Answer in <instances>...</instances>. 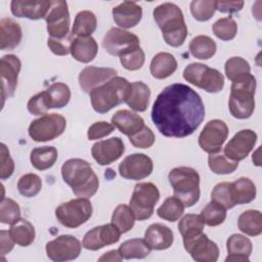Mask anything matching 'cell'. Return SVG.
I'll return each instance as SVG.
<instances>
[{
  "instance_id": "cell-1",
  "label": "cell",
  "mask_w": 262,
  "mask_h": 262,
  "mask_svg": "<svg viewBox=\"0 0 262 262\" xmlns=\"http://www.w3.org/2000/svg\"><path fill=\"white\" fill-rule=\"evenodd\" d=\"M204 118L205 106L201 96L181 83L164 88L151 108V120L166 137L181 138L192 134Z\"/></svg>"
},
{
  "instance_id": "cell-2",
  "label": "cell",
  "mask_w": 262,
  "mask_h": 262,
  "mask_svg": "<svg viewBox=\"0 0 262 262\" xmlns=\"http://www.w3.org/2000/svg\"><path fill=\"white\" fill-rule=\"evenodd\" d=\"M63 181L79 198H91L98 189V177L91 165L82 159H70L61 167Z\"/></svg>"
},
{
  "instance_id": "cell-3",
  "label": "cell",
  "mask_w": 262,
  "mask_h": 262,
  "mask_svg": "<svg viewBox=\"0 0 262 262\" xmlns=\"http://www.w3.org/2000/svg\"><path fill=\"white\" fill-rule=\"evenodd\" d=\"M152 14L168 45L179 47L184 43L187 36V28L183 13L176 4L163 3L154 9Z\"/></svg>"
},
{
  "instance_id": "cell-4",
  "label": "cell",
  "mask_w": 262,
  "mask_h": 262,
  "mask_svg": "<svg viewBox=\"0 0 262 262\" xmlns=\"http://www.w3.org/2000/svg\"><path fill=\"white\" fill-rule=\"evenodd\" d=\"M256 79L249 73L232 81L228 108L232 117L236 119H248L255 108Z\"/></svg>"
},
{
  "instance_id": "cell-5",
  "label": "cell",
  "mask_w": 262,
  "mask_h": 262,
  "mask_svg": "<svg viewBox=\"0 0 262 262\" xmlns=\"http://www.w3.org/2000/svg\"><path fill=\"white\" fill-rule=\"evenodd\" d=\"M131 83L123 77H114L106 83L93 89L89 95L92 107L99 114H105L113 107L125 102Z\"/></svg>"
},
{
  "instance_id": "cell-6",
  "label": "cell",
  "mask_w": 262,
  "mask_h": 262,
  "mask_svg": "<svg viewBox=\"0 0 262 262\" xmlns=\"http://www.w3.org/2000/svg\"><path fill=\"white\" fill-rule=\"evenodd\" d=\"M169 182L173 187L174 195L184 207H192L200 199V175L190 167H177L170 171Z\"/></svg>"
},
{
  "instance_id": "cell-7",
  "label": "cell",
  "mask_w": 262,
  "mask_h": 262,
  "mask_svg": "<svg viewBox=\"0 0 262 262\" xmlns=\"http://www.w3.org/2000/svg\"><path fill=\"white\" fill-rule=\"evenodd\" d=\"M183 78L188 83L210 93H217L224 86V77L218 70L200 62L188 64L183 71Z\"/></svg>"
},
{
  "instance_id": "cell-8",
  "label": "cell",
  "mask_w": 262,
  "mask_h": 262,
  "mask_svg": "<svg viewBox=\"0 0 262 262\" xmlns=\"http://www.w3.org/2000/svg\"><path fill=\"white\" fill-rule=\"evenodd\" d=\"M159 199L160 191L154 183H137L129 202V208L135 219L140 221L148 219L152 215L155 205L158 203Z\"/></svg>"
},
{
  "instance_id": "cell-9",
  "label": "cell",
  "mask_w": 262,
  "mask_h": 262,
  "mask_svg": "<svg viewBox=\"0 0 262 262\" xmlns=\"http://www.w3.org/2000/svg\"><path fill=\"white\" fill-rule=\"evenodd\" d=\"M92 215V205L87 198H78L63 203L55 210V216L60 224L76 228L84 224Z\"/></svg>"
},
{
  "instance_id": "cell-10",
  "label": "cell",
  "mask_w": 262,
  "mask_h": 262,
  "mask_svg": "<svg viewBox=\"0 0 262 262\" xmlns=\"http://www.w3.org/2000/svg\"><path fill=\"white\" fill-rule=\"evenodd\" d=\"M67 126L64 117L59 114H46L34 120L29 126L30 137L37 142L53 140L60 136Z\"/></svg>"
},
{
  "instance_id": "cell-11",
  "label": "cell",
  "mask_w": 262,
  "mask_h": 262,
  "mask_svg": "<svg viewBox=\"0 0 262 262\" xmlns=\"http://www.w3.org/2000/svg\"><path fill=\"white\" fill-rule=\"evenodd\" d=\"M105 51L114 56H123L139 48V39L136 35L119 28H112L103 38Z\"/></svg>"
},
{
  "instance_id": "cell-12",
  "label": "cell",
  "mask_w": 262,
  "mask_h": 262,
  "mask_svg": "<svg viewBox=\"0 0 262 262\" xmlns=\"http://www.w3.org/2000/svg\"><path fill=\"white\" fill-rule=\"evenodd\" d=\"M228 136L227 125L218 119L209 121L199 136L200 147L208 154L219 152Z\"/></svg>"
},
{
  "instance_id": "cell-13",
  "label": "cell",
  "mask_w": 262,
  "mask_h": 262,
  "mask_svg": "<svg viewBox=\"0 0 262 262\" xmlns=\"http://www.w3.org/2000/svg\"><path fill=\"white\" fill-rule=\"evenodd\" d=\"M82 245L73 235H60L46 244L47 257L55 262L74 260L79 257Z\"/></svg>"
},
{
  "instance_id": "cell-14",
  "label": "cell",
  "mask_w": 262,
  "mask_h": 262,
  "mask_svg": "<svg viewBox=\"0 0 262 262\" xmlns=\"http://www.w3.org/2000/svg\"><path fill=\"white\" fill-rule=\"evenodd\" d=\"M183 245L186 252L198 262H216L219 257L218 246L208 236L201 232L192 237L183 238Z\"/></svg>"
},
{
  "instance_id": "cell-15",
  "label": "cell",
  "mask_w": 262,
  "mask_h": 262,
  "mask_svg": "<svg viewBox=\"0 0 262 262\" xmlns=\"http://www.w3.org/2000/svg\"><path fill=\"white\" fill-rule=\"evenodd\" d=\"M47 32L51 38H63L69 34L70 13L66 1H52L45 16Z\"/></svg>"
},
{
  "instance_id": "cell-16",
  "label": "cell",
  "mask_w": 262,
  "mask_h": 262,
  "mask_svg": "<svg viewBox=\"0 0 262 262\" xmlns=\"http://www.w3.org/2000/svg\"><path fill=\"white\" fill-rule=\"evenodd\" d=\"M152 161L144 154H133L126 157L119 165L120 175L125 179L141 180L152 172Z\"/></svg>"
},
{
  "instance_id": "cell-17",
  "label": "cell",
  "mask_w": 262,
  "mask_h": 262,
  "mask_svg": "<svg viewBox=\"0 0 262 262\" xmlns=\"http://www.w3.org/2000/svg\"><path fill=\"white\" fill-rule=\"evenodd\" d=\"M120 236L121 231L113 223L104 224L89 230L83 237L82 246L87 250L96 251L119 242Z\"/></svg>"
},
{
  "instance_id": "cell-18",
  "label": "cell",
  "mask_w": 262,
  "mask_h": 262,
  "mask_svg": "<svg viewBox=\"0 0 262 262\" xmlns=\"http://www.w3.org/2000/svg\"><path fill=\"white\" fill-rule=\"evenodd\" d=\"M256 141L257 134L254 131L250 129L241 130L225 145L224 156L235 162L242 161L254 148Z\"/></svg>"
},
{
  "instance_id": "cell-19",
  "label": "cell",
  "mask_w": 262,
  "mask_h": 262,
  "mask_svg": "<svg viewBox=\"0 0 262 262\" xmlns=\"http://www.w3.org/2000/svg\"><path fill=\"white\" fill-rule=\"evenodd\" d=\"M20 60L13 54L4 55L1 58V89L3 101L11 97L17 86V78L20 71Z\"/></svg>"
},
{
  "instance_id": "cell-20",
  "label": "cell",
  "mask_w": 262,
  "mask_h": 262,
  "mask_svg": "<svg viewBox=\"0 0 262 262\" xmlns=\"http://www.w3.org/2000/svg\"><path fill=\"white\" fill-rule=\"evenodd\" d=\"M125 151V145L120 137H112L93 144L91 154L93 159L101 166L110 165L121 158Z\"/></svg>"
},
{
  "instance_id": "cell-21",
  "label": "cell",
  "mask_w": 262,
  "mask_h": 262,
  "mask_svg": "<svg viewBox=\"0 0 262 262\" xmlns=\"http://www.w3.org/2000/svg\"><path fill=\"white\" fill-rule=\"evenodd\" d=\"M116 76L117 71L112 68L86 67L79 74V85L84 92L90 93Z\"/></svg>"
},
{
  "instance_id": "cell-22",
  "label": "cell",
  "mask_w": 262,
  "mask_h": 262,
  "mask_svg": "<svg viewBox=\"0 0 262 262\" xmlns=\"http://www.w3.org/2000/svg\"><path fill=\"white\" fill-rule=\"evenodd\" d=\"M52 1H31L13 0L10 3L11 12L17 17H27L30 19H40L47 15Z\"/></svg>"
},
{
  "instance_id": "cell-23",
  "label": "cell",
  "mask_w": 262,
  "mask_h": 262,
  "mask_svg": "<svg viewBox=\"0 0 262 262\" xmlns=\"http://www.w3.org/2000/svg\"><path fill=\"white\" fill-rule=\"evenodd\" d=\"M141 16L142 9L136 2L125 1L113 8V18L123 29L135 27L140 21Z\"/></svg>"
},
{
  "instance_id": "cell-24",
  "label": "cell",
  "mask_w": 262,
  "mask_h": 262,
  "mask_svg": "<svg viewBox=\"0 0 262 262\" xmlns=\"http://www.w3.org/2000/svg\"><path fill=\"white\" fill-rule=\"evenodd\" d=\"M144 241L151 250H166L173 244L172 230L161 223H154L147 227L144 233Z\"/></svg>"
},
{
  "instance_id": "cell-25",
  "label": "cell",
  "mask_w": 262,
  "mask_h": 262,
  "mask_svg": "<svg viewBox=\"0 0 262 262\" xmlns=\"http://www.w3.org/2000/svg\"><path fill=\"white\" fill-rule=\"evenodd\" d=\"M112 123L114 127L128 137L144 127L143 119L139 115L128 110L116 112L112 117Z\"/></svg>"
},
{
  "instance_id": "cell-26",
  "label": "cell",
  "mask_w": 262,
  "mask_h": 262,
  "mask_svg": "<svg viewBox=\"0 0 262 262\" xmlns=\"http://www.w3.org/2000/svg\"><path fill=\"white\" fill-rule=\"evenodd\" d=\"M228 256L226 262H249V256L252 253V242L242 234H232L226 243Z\"/></svg>"
},
{
  "instance_id": "cell-27",
  "label": "cell",
  "mask_w": 262,
  "mask_h": 262,
  "mask_svg": "<svg viewBox=\"0 0 262 262\" xmlns=\"http://www.w3.org/2000/svg\"><path fill=\"white\" fill-rule=\"evenodd\" d=\"M20 26L11 18L4 17L0 21V49L12 50L21 40Z\"/></svg>"
},
{
  "instance_id": "cell-28",
  "label": "cell",
  "mask_w": 262,
  "mask_h": 262,
  "mask_svg": "<svg viewBox=\"0 0 262 262\" xmlns=\"http://www.w3.org/2000/svg\"><path fill=\"white\" fill-rule=\"evenodd\" d=\"M98 51V46L95 39L89 37H77L74 39L71 46L72 56L83 63H88L94 59Z\"/></svg>"
},
{
  "instance_id": "cell-29",
  "label": "cell",
  "mask_w": 262,
  "mask_h": 262,
  "mask_svg": "<svg viewBox=\"0 0 262 262\" xmlns=\"http://www.w3.org/2000/svg\"><path fill=\"white\" fill-rule=\"evenodd\" d=\"M177 69V61L171 53L160 52L150 62V74L154 78L162 80L170 77Z\"/></svg>"
},
{
  "instance_id": "cell-30",
  "label": "cell",
  "mask_w": 262,
  "mask_h": 262,
  "mask_svg": "<svg viewBox=\"0 0 262 262\" xmlns=\"http://www.w3.org/2000/svg\"><path fill=\"white\" fill-rule=\"evenodd\" d=\"M150 90L146 84L141 81L131 83L129 93L125 102L135 112H144L149 102Z\"/></svg>"
},
{
  "instance_id": "cell-31",
  "label": "cell",
  "mask_w": 262,
  "mask_h": 262,
  "mask_svg": "<svg viewBox=\"0 0 262 262\" xmlns=\"http://www.w3.org/2000/svg\"><path fill=\"white\" fill-rule=\"evenodd\" d=\"M231 193L235 205L248 204L256 196V186L254 182L246 177L238 178L230 183Z\"/></svg>"
},
{
  "instance_id": "cell-32",
  "label": "cell",
  "mask_w": 262,
  "mask_h": 262,
  "mask_svg": "<svg viewBox=\"0 0 262 262\" xmlns=\"http://www.w3.org/2000/svg\"><path fill=\"white\" fill-rule=\"evenodd\" d=\"M9 234L16 245L28 247L35 239V228L28 220L19 218L10 225Z\"/></svg>"
},
{
  "instance_id": "cell-33",
  "label": "cell",
  "mask_w": 262,
  "mask_h": 262,
  "mask_svg": "<svg viewBox=\"0 0 262 262\" xmlns=\"http://www.w3.org/2000/svg\"><path fill=\"white\" fill-rule=\"evenodd\" d=\"M238 229L250 236H257L262 232V217L258 210L243 212L237 220Z\"/></svg>"
},
{
  "instance_id": "cell-34",
  "label": "cell",
  "mask_w": 262,
  "mask_h": 262,
  "mask_svg": "<svg viewBox=\"0 0 262 262\" xmlns=\"http://www.w3.org/2000/svg\"><path fill=\"white\" fill-rule=\"evenodd\" d=\"M57 160V149L54 146L36 147L31 151L30 161L34 168L43 171L51 168Z\"/></svg>"
},
{
  "instance_id": "cell-35",
  "label": "cell",
  "mask_w": 262,
  "mask_h": 262,
  "mask_svg": "<svg viewBox=\"0 0 262 262\" xmlns=\"http://www.w3.org/2000/svg\"><path fill=\"white\" fill-rule=\"evenodd\" d=\"M119 253L124 259H142L150 254V247L142 238H132L119 247Z\"/></svg>"
},
{
  "instance_id": "cell-36",
  "label": "cell",
  "mask_w": 262,
  "mask_h": 262,
  "mask_svg": "<svg viewBox=\"0 0 262 262\" xmlns=\"http://www.w3.org/2000/svg\"><path fill=\"white\" fill-rule=\"evenodd\" d=\"M97 26L96 16L89 10L80 11L74 20L72 34L78 37H89L95 31Z\"/></svg>"
},
{
  "instance_id": "cell-37",
  "label": "cell",
  "mask_w": 262,
  "mask_h": 262,
  "mask_svg": "<svg viewBox=\"0 0 262 262\" xmlns=\"http://www.w3.org/2000/svg\"><path fill=\"white\" fill-rule=\"evenodd\" d=\"M216 43L209 36L200 35L194 37L189 44V51L195 58L209 59L216 52Z\"/></svg>"
},
{
  "instance_id": "cell-38",
  "label": "cell",
  "mask_w": 262,
  "mask_h": 262,
  "mask_svg": "<svg viewBox=\"0 0 262 262\" xmlns=\"http://www.w3.org/2000/svg\"><path fill=\"white\" fill-rule=\"evenodd\" d=\"M45 91L47 93L50 108H61L66 106L70 101L71 90L64 83H54L50 85Z\"/></svg>"
},
{
  "instance_id": "cell-39",
  "label": "cell",
  "mask_w": 262,
  "mask_h": 262,
  "mask_svg": "<svg viewBox=\"0 0 262 262\" xmlns=\"http://www.w3.org/2000/svg\"><path fill=\"white\" fill-rule=\"evenodd\" d=\"M184 208L185 207L183 203L178 198H176L175 195L169 196L158 208L157 214L160 218L164 220L174 222V221H177L180 218V216L183 214Z\"/></svg>"
},
{
  "instance_id": "cell-40",
  "label": "cell",
  "mask_w": 262,
  "mask_h": 262,
  "mask_svg": "<svg viewBox=\"0 0 262 262\" xmlns=\"http://www.w3.org/2000/svg\"><path fill=\"white\" fill-rule=\"evenodd\" d=\"M205 227V222L200 215L187 214L178 223V230L183 238L192 237L201 232Z\"/></svg>"
},
{
  "instance_id": "cell-41",
  "label": "cell",
  "mask_w": 262,
  "mask_h": 262,
  "mask_svg": "<svg viewBox=\"0 0 262 262\" xmlns=\"http://www.w3.org/2000/svg\"><path fill=\"white\" fill-rule=\"evenodd\" d=\"M135 222V217L131 209L124 204L119 205L113 212L112 223L121 231V233L128 232Z\"/></svg>"
},
{
  "instance_id": "cell-42",
  "label": "cell",
  "mask_w": 262,
  "mask_h": 262,
  "mask_svg": "<svg viewBox=\"0 0 262 262\" xmlns=\"http://www.w3.org/2000/svg\"><path fill=\"white\" fill-rule=\"evenodd\" d=\"M209 226H217L221 224L226 218V209L218 203L211 201L201 212L200 215Z\"/></svg>"
},
{
  "instance_id": "cell-43",
  "label": "cell",
  "mask_w": 262,
  "mask_h": 262,
  "mask_svg": "<svg viewBox=\"0 0 262 262\" xmlns=\"http://www.w3.org/2000/svg\"><path fill=\"white\" fill-rule=\"evenodd\" d=\"M210 169L216 174H230L234 172L238 166V162L226 158L222 154H210L208 157Z\"/></svg>"
},
{
  "instance_id": "cell-44",
  "label": "cell",
  "mask_w": 262,
  "mask_h": 262,
  "mask_svg": "<svg viewBox=\"0 0 262 262\" xmlns=\"http://www.w3.org/2000/svg\"><path fill=\"white\" fill-rule=\"evenodd\" d=\"M42 188L41 178L34 173L23 175L17 182L18 192L26 198H33L39 193Z\"/></svg>"
},
{
  "instance_id": "cell-45",
  "label": "cell",
  "mask_w": 262,
  "mask_h": 262,
  "mask_svg": "<svg viewBox=\"0 0 262 262\" xmlns=\"http://www.w3.org/2000/svg\"><path fill=\"white\" fill-rule=\"evenodd\" d=\"M217 10V1L193 0L190 3V12L199 21L209 20Z\"/></svg>"
},
{
  "instance_id": "cell-46",
  "label": "cell",
  "mask_w": 262,
  "mask_h": 262,
  "mask_svg": "<svg viewBox=\"0 0 262 262\" xmlns=\"http://www.w3.org/2000/svg\"><path fill=\"white\" fill-rule=\"evenodd\" d=\"M212 30L217 38L223 41H229L235 37L237 25L232 17L227 16L216 20L212 26Z\"/></svg>"
},
{
  "instance_id": "cell-47",
  "label": "cell",
  "mask_w": 262,
  "mask_h": 262,
  "mask_svg": "<svg viewBox=\"0 0 262 262\" xmlns=\"http://www.w3.org/2000/svg\"><path fill=\"white\" fill-rule=\"evenodd\" d=\"M224 69H225L226 77L230 81H234L241 76L249 74L251 72L249 62L239 56H233L227 59L225 62Z\"/></svg>"
},
{
  "instance_id": "cell-48",
  "label": "cell",
  "mask_w": 262,
  "mask_h": 262,
  "mask_svg": "<svg viewBox=\"0 0 262 262\" xmlns=\"http://www.w3.org/2000/svg\"><path fill=\"white\" fill-rule=\"evenodd\" d=\"M211 198L212 201L218 203L226 210L231 209L235 206L229 182H221L216 184L211 192Z\"/></svg>"
},
{
  "instance_id": "cell-49",
  "label": "cell",
  "mask_w": 262,
  "mask_h": 262,
  "mask_svg": "<svg viewBox=\"0 0 262 262\" xmlns=\"http://www.w3.org/2000/svg\"><path fill=\"white\" fill-rule=\"evenodd\" d=\"M20 218V208L12 199H2L0 206V221L4 224H13Z\"/></svg>"
},
{
  "instance_id": "cell-50",
  "label": "cell",
  "mask_w": 262,
  "mask_h": 262,
  "mask_svg": "<svg viewBox=\"0 0 262 262\" xmlns=\"http://www.w3.org/2000/svg\"><path fill=\"white\" fill-rule=\"evenodd\" d=\"M73 34L69 33L63 38H51L49 37L47 40V45L49 49L56 55H67L71 52V46L75 38H73Z\"/></svg>"
},
{
  "instance_id": "cell-51",
  "label": "cell",
  "mask_w": 262,
  "mask_h": 262,
  "mask_svg": "<svg viewBox=\"0 0 262 262\" xmlns=\"http://www.w3.org/2000/svg\"><path fill=\"white\" fill-rule=\"evenodd\" d=\"M155 134L151 129L144 125V127L136 132L135 134L129 136V140L132 145L138 148H148L155 142Z\"/></svg>"
},
{
  "instance_id": "cell-52",
  "label": "cell",
  "mask_w": 262,
  "mask_h": 262,
  "mask_svg": "<svg viewBox=\"0 0 262 262\" xmlns=\"http://www.w3.org/2000/svg\"><path fill=\"white\" fill-rule=\"evenodd\" d=\"M50 108L46 91L40 92L30 98L28 101V111L35 116L46 115V112Z\"/></svg>"
},
{
  "instance_id": "cell-53",
  "label": "cell",
  "mask_w": 262,
  "mask_h": 262,
  "mask_svg": "<svg viewBox=\"0 0 262 262\" xmlns=\"http://www.w3.org/2000/svg\"><path fill=\"white\" fill-rule=\"evenodd\" d=\"M144 60H145V54L140 47L132 51L131 53L120 57V61L122 66L129 71L139 70L143 66Z\"/></svg>"
},
{
  "instance_id": "cell-54",
  "label": "cell",
  "mask_w": 262,
  "mask_h": 262,
  "mask_svg": "<svg viewBox=\"0 0 262 262\" xmlns=\"http://www.w3.org/2000/svg\"><path fill=\"white\" fill-rule=\"evenodd\" d=\"M1 167H0V178L2 180L9 178L14 171V162L10 158L9 150L4 143H1Z\"/></svg>"
},
{
  "instance_id": "cell-55",
  "label": "cell",
  "mask_w": 262,
  "mask_h": 262,
  "mask_svg": "<svg viewBox=\"0 0 262 262\" xmlns=\"http://www.w3.org/2000/svg\"><path fill=\"white\" fill-rule=\"evenodd\" d=\"M114 131V126L107 122H96L92 124L87 132L88 139L90 140H95V139H100L102 137H105L110 135Z\"/></svg>"
},
{
  "instance_id": "cell-56",
  "label": "cell",
  "mask_w": 262,
  "mask_h": 262,
  "mask_svg": "<svg viewBox=\"0 0 262 262\" xmlns=\"http://www.w3.org/2000/svg\"><path fill=\"white\" fill-rule=\"evenodd\" d=\"M244 6V1H217V10L224 13H234Z\"/></svg>"
},
{
  "instance_id": "cell-57",
  "label": "cell",
  "mask_w": 262,
  "mask_h": 262,
  "mask_svg": "<svg viewBox=\"0 0 262 262\" xmlns=\"http://www.w3.org/2000/svg\"><path fill=\"white\" fill-rule=\"evenodd\" d=\"M14 244L15 243L11 238L9 231L1 230V232H0V246H1L0 253H1V255H5V254L9 253L13 249Z\"/></svg>"
},
{
  "instance_id": "cell-58",
  "label": "cell",
  "mask_w": 262,
  "mask_h": 262,
  "mask_svg": "<svg viewBox=\"0 0 262 262\" xmlns=\"http://www.w3.org/2000/svg\"><path fill=\"white\" fill-rule=\"evenodd\" d=\"M123 258L118 250H112L106 253H104L98 261H121Z\"/></svg>"
},
{
  "instance_id": "cell-59",
  "label": "cell",
  "mask_w": 262,
  "mask_h": 262,
  "mask_svg": "<svg viewBox=\"0 0 262 262\" xmlns=\"http://www.w3.org/2000/svg\"><path fill=\"white\" fill-rule=\"evenodd\" d=\"M259 154H260V147L257 148V150L253 154V157H252V160H253V162H254V164H255L256 166H260V165H261Z\"/></svg>"
}]
</instances>
